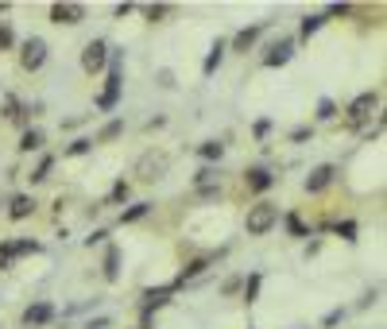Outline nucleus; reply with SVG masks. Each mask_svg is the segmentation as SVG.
<instances>
[{"label":"nucleus","instance_id":"5701e85b","mask_svg":"<svg viewBox=\"0 0 387 329\" xmlns=\"http://www.w3.org/2000/svg\"><path fill=\"white\" fill-rule=\"evenodd\" d=\"M198 155H202L205 163H213V159H221V155H225V144H217V140H209V144H202V147H198Z\"/></svg>","mask_w":387,"mask_h":329},{"label":"nucleus","instance_id":"f257e3e1","mask_svg":"<svg viewBox=\"0 0 387 329\" xmlns=\"http://www.w3.org/2000/svg\"><path fill=\"white\" fill-rule=\"evenodd\" d=\"M120 86H124V58L108 55V82H105V93L97 97V109H101V113L116 109V101H120Z\"/></svg>","mask_w":387,"mask_h":329},{"label":"nucleus","instance_id":"7c9ffc66","mask_svg":"<svg viewBox=\"0 0 387 329\" xmlns=\"http://www.w3.org/2000/svg\"><path fill=\"white\" fill-rule=\"evenodd\" d=\"M12 43H16V39H12V28L8 24H0V50H8Z\"/></svg>","mask_w":387,"mask_h":329},{"label":"nucleus","instance_id":"2eb2a0df","mask_svg":"<svg viewBox=\"0 0 387 329\" xmlns=\"http://www.w3.org/2000/svg\"><path fill=\"white\" fill-rule=\"evenodd\" d=\"M101 275H105L108 283L120 279V248H116V244H108V248H105V267H101Z\"/></svg>","mask_w":387,"mask_h":329},{"label":"nucleus","instance_id":"0eeeda50","mask_svg":"<svg viewBox=\"0 0 387 329\" xmlns=\"http://www.w3.org/2000/svg\"><path fill=\"white\" fill-rule=\"evenodd\" d=\"M47 321H55V306L50 302H31L23 310V326L28 329H39V326H47Z\"/></svg>","mask_w":387,"mask_h":329},{"label":"nucleus","instance_id":"9b49d317","mask_svg":"<svg viewBox=\"0 0 387 329\" xmlns=\"http://www.w3.org/2000/svg\"><path fill=\"white\" fill-rule=\"evenodd\" d=\"M333 163H321V167H314V171L306 174V194H321L329 182H333Z\"/></svg>","mask_w":387,"mask_h":329},{"label":"nucleus","instance_id":"9d476101","mask_svg":"<svg viewBox=\"0 0 387 329\" xmlns=\"http://www.w3.org/2000/svg\"><path fill=\"white\" fill-rule=\"evenodd\" d=\"M244 186H248L252 194H263L275 186V174L267 171V167H248V174H244Z\"/></svg>","mask_w":387,"mask_h":329},{"label":"nucleus","instance_id":"f3484780","mask_svg":"<svg viewBox=\"0 0 387 329\" xmlns=\"http://www.w3.org/2000/svg\"><path fill=\"white\" fill-rule=\"evenodd\" d=\"M205 267H209V260H190V263H186V267H182V271H178V279H174V283H171V287H182V283L198 279V275H202V271H205Z\"/></svg>","mask_w":387,"mask_h":329},{"label":"nucleus","instance_id":"4468645a","mask_svg":"<svg viewBox=\"0 0 387 329\" xmlns=\"http://www.w3.org/2000/svg\"><path fill=\"white\" fill-rule=\"evenodd\" d=\"M35 213V198H28V194H16L12 198V205H8V217L12 221H23V217H31Z\"/></svg>","mask_w":387,"mask_h":329},{"label":"nucleus","instance_id":"aec40b11","mask_svg":"<svg viewBox=\"0 0 387 329\" xmlns=\"http://www.w3.org/2000/svg\"><path fill=\"white\" fill-rule=\"evenodd\" d=\"M50 167H55V155H43V159L35 163V171H31L28 178H31V182H47V178H50Z\"/></svg>","mask_w":387,"mask_h":329},{"label":"nucleus","instance_id":"473e14b6","mask_svg":"<svg viewBox=\"0 0 387 329\" xmlns=\"http://www.w3.org/2000/svg\"><path fill=\"white\" fill-rule=\"evenodd\" d=\"M167 12H171L167 4H151V8H147V19H163Z\"/></svg>","mask_w":387,"mask_h":329},{"label":"nucleus","instance_id":"ea45409f","mask_svg":"<svg viewBox=\"0 0 387 329\" xmlns=\"http://www.w3.org/2000/svg\"><path fill=\"white\" fill-rule=\"evenodd\" d=\"M348 12H352L348 4H333V8H329V16H348Z\"/></svg>","mask_w":387,"mask_h":329},{"label":"nucleus","instance_id":"f8f14e48","mask_svg":"<svg viewBox=\"0 0 387 329\" xmlns=\"http://www.w3.org/2000/svg\"><path fill=\"white\" fill-rule=\"evenodd\" d=\"M263 28H267V24H252V28H240L236 35H232V50H240V55H248V50L256 47V39L263 35Z\"/></svg>","mask_w":387,"mask_h":329},{"label":"nucleus","instance_id":"7ed1b4c3","mask_svg":"<svg viewBox=\"0 0 387 329\" xmlns=\"http://www.w3.org/2000/svg\"><path fill=\"white\" fill-rule=\"evenodd\" d=\"M43 62H47V39L31 35L23 47H19V66L28 70V74H35V70H43Z\"/></svg>","mask_w":387,"mask_h":329},{"label":"nucleus","instance_id":"c85d7f7f","mask_svg":"<svg viewBox=\"0 0 387 329\" xmlns=\"http://www.w3.org/2000/svg\"><path fill=\"white\" fill-rule=\"evenodd\" d=\"M333 116H337V105H333L329 97H321L318 101V120H333Z\"/></svg>","mask_w":387,"mask_h":329},{"label":"nucleus","instance_id":"a19ab883","mask_svg":"<svg viewBox=\"0 0 387 329\" xmlns=\"http://www.w3.org/2000/svg\"><path fill=\"white\" fill-rule=\"evenodd\" d=\"M140 329H147V326H140Z\"/></svg>","mask_w":387,"mask_h":329},{"label":"nucleus","instance_id":"b1692460","mask_svg":"<svg viewBox=\"0 0 387 329\" xmlns=\"http://www.w3.org/2000/svg\"><path fill=\"white\" fill-rule=\"evenodd\" d=\"M128 194H132V186L120 178V182L113 186V194H108V205H120V202H128Z\"/></svg>","mask_w":387,"mask_h":329},{"label":"nucleus","instance_id":"2f4dec72","mask_svg":"<svg viewBox=\"0 0 387 329\" xmlns=\"http://www.w3.org/2000/svg\"><path fill=\"white\" fill-rule=\"evenodd\" d=\"M89 147H93V140H74V144H70V155H86Z\"/></svg>","mask_w":387,"mask_h":329},{"label":"nucleus","instance_id":"dca6fc26","mask_svg":"<svg viewBox=\"0 0 387 329\" xmlns=\"http://www.w3.org/2000/svg\"><path fill=\"white\" fill-rule=\"evenodd\" d=\"M221 58H225V43L217 39V43L209 47V55H205V62H202V74H205V77H209V74H217V66H221Z\"/></svg>","mask_w":387,"mask_h":329},{"label":"nucleus","instance_id":"4be33fe9","mask_svg":"<svg viewBox=\"0 0 387 329\" xmlns=\"http://www.w3.org/2000/svg\"><path fill=\"white\" fill-rule=\"evenodd\" d=\"M147 213H151V202H135L132 209L120 213V225H132V221H140V217H147Z\"/></svg>","mask_w":387,"mask_h":329},{"label":"nucleus","instance_id":"a211bd4d","mask_svg":"<svg viewBox=\"0 0 387 329\" xmlns=\"http://www.w3.org/2000/svg\"><path fill=\"white\" fill-rule=\"evenodd\" d=\"M124 135V120H108L101 132H97V144H113V140H120Z\"/></svg>","mask_w":387,"mask_h":329},{"label":"nucleus","instance_id":"72a5a7b5","mask_svg":"<svg viewBox=\"0 0 387 329\" xmlns=\"http://www.w3.org/2000/svg\"><path fill=\"white\" fill-rule=\"evenodd\" d=\"M341 318H345V310H329V314H325V321H321V326L329 329V326H337Z\"/></svg>","mask_w":387,"mask_h":329},{"label":"nucleus","instance_id":"393cba45","mask_svg":"<svg viewBox=\"0 0 387 329\" xmlns=\"http://www.w3.org/2000/svg\"><path fill=\"white\" fill-rule=\"evenodd\" d=\"M287 232H290V236H310V229L302 225L299 213H287Z\"/></svg>","mask_w":387,"mask_h":329},{"label":"nucleus","instance_id":"e433bc0d","mask_svg":"<svg viewBox=\"0 0 387 329\" xmlns=\"http://www.w3.org/2000/svg\"><path fill=\"white\" fill-rule=\"evenodd\" d=\"M290 140H294V144H302V140H310V128H294V132H290Z\"/></svg>","mask_w":387,"mask_h":329},{"label":"nucleus","instance_id":"a878e982","mask_svg":"<svg viewBox=\"0 0 387 329\" xmlns=\"http://www.w3.org/2000/svg\"><path fill=\"white\" fill-rule=\"evenodd\" d=\"M12 248H16V256H35L43 244H39V241H12Z\"/></svg>","mask_w":387,"mask_h":329},{"label":"nucleus","instance_id":"cd10ccee","mask_svg":"<svg viewBox=\"0 0 387 329\" xmlns=\"http://www.w3.org/2000/svg\"><path fill=\"white\" fill-rule=\"evenodd\" d=\"M260 275H248V283H244V302H256V294H260Z\"/></svg>","mask_w":387,"mask_h":329},{"label":"nucleus","instance_id":"6ab92c4d","mask_svg":"<svg viewBox=\"0 0 387 329\" xmlns=\"http://www.w3.org/2000/svg\"><path fill=\"white\" fill-rule=\"evenodd\" d=\"M43 147V132L39 128H23V135H19V151H39Z\"/></svg>","mask_w":387,"mask_h":329},{"label":"nucleus","instance_id":"39448f33","mask_svg":"<svg viewBox=\"0 0 387 329\" xmlns=\"http://www.w3.org/2000/svg\"><path fill=\"white\" fill-rule=\"evenodd\" d=\"M167 167H171V159H167L163 151H147L140 163H135V174L144 178V182H155V178H163Z\"/></svg>","mask_w":387,"mask_h":329},{"label":"nucleus","instance_id":"c756f323","mask_svg":"<svg viewBox=\"0 0 387 329\" xmlns=\"http://www.w3.org/2000/svg\"><path fill=\"white\" fill-rule=\"evenodd\" d=\"M12 260H16V248H12V241H4L0 244V271L12 267Z\"/></svg>","mask_w":387,"mask_h":329},{"label":"nucleus","instance_id":"412c9836","mask_svg":"<svg viewBox=\"0 0 387 329\" xmlns=\"http://www.w3.org/2000/svg\"><path fill=\"white\" fill-rule=\"evenodd\" d=\"M321 24H325V16H321V12H314V16H306V19H302V28H299V35H302V39H310V35H318V31H321Z\"/></svg>","mask_w":387,"mask_h":329},{"label":"nucleus","instance_id":"423d86ee","mask_svg":"<svg viewBox=\"0 0 387 329\" xmlns=\"http://www.w3.org/2000/svg\"><path fill=\"white\" fill-rule=\"evenodd\" d=\"M82 19H86V8H82V4H74V0H66V4H55V8H50V24H58V28H62V24H66V28H74V24H82Z\"/></svg>","mask_w":387,"mask_h":329},{"label":"nucleus","instance_id":"f03ea898","mask_svg":"<svg viewBox=\"0 0 387 329\" xmlns=\"http://www.w3.org/2000/svg\"><path fill=\"white\" fill-rule=\"evenodd\" d=\"M275 225H279V205H271V202L252 205L248 217H244V229H248V236H267Z\"/></svg>","mask_w":387,"mask_h":329},{"label":"nucleus","instance_id":"bb28decb","mask_svg":"<svg viewBox=\"0 0 387 329\" xmlns=\"http://www.w3.org/2000/svg\"><path fill=\"white\" fill-rule=\"evenodd\" d=\"M333 229H337L341 241H357V221H337Z\"/></svg>","mask_w":387,"mask_h":329},{"label":"nucleus","instance_id":"1a4fd4ad","mask_svg":"<svg viewBox=\"0 0 387 329\" xmlns=\"http://www.w3.org/2000/svg\"><path fill=\"white\" fill-rule=\"evenodd\" d=\"M290 55H294V39H279V43H271V47H267L263 66H287Z\"/></svg>","mask_w":387,"mask_h":329},{"label":"nucleus","instance_id":"4c0bfd02","mask_svg":"<svg viewBox=\"0 0 387 329\" xmlns=\"http://www.w3.org/2000/svg\"><path fill=\"white\" fill-rule=\"evenodd\" d=\"M105 236H108V232H105V229H93V236H89V241H86V244H89V248H93V244H101V241H105Z\"/></svg>","mask_w":387,"mask_h":329},{"label":"nucleus","instance_id":"58836bf2","mask_svg":"<svg viewBox=\"0 0 387 329\" xmlns=\"http://www.w3.org/2000/svg\"><path fill=\"white\" fill-rule=\"evenodd\" d=\"M271 132V120H256V135H260V140H263V135H267Z\"/></svg>","mask_w":387,"mask_h":329},{"label":"nucleus","instance_id":"20e7f679","mask_svg":"<svg viewBox=\"0 0 387 329\" xmlns=\"http://www.w3.org/2000/svg\"><path fill=\"white\" fill-rule=\"evenodd\" d=\"M108 66V43L105 39H89L86 50H82V70L86 74H97V70Z\"/></svg>","mask_w":387,"mask_h":329},{"label":"nucleus","instance_id":"c9c22d12","mask_svg":"<svg viewBox=\"0 0 387 329\" xmlns=\"http://www.w3.org/2000/svg\"><path fill=\"white\" fill-rule=\"evenodd\" d=\"M159 86H163V89L174 86V74H171V70H159Z\"/></svg>","mask_w":387,"mask_h":329},{"label":"nucleus","instance_id":"6e6552de","mask_svg":"<svg viewBox=\"0 0 387 329\" xmlns=\"http://www.w3.org/2000/svg\"><path fill=\"white\" fill-rule=\"evenodd\" d=\"M376 109H379V93H376V89H368V93H360L357 101L348 105V116H352V120H368Z\"/></svg>","mask_w":387,"mask_h":329},{"label":"nucleus","instance_id":"f704fd0d","mask_svg":"<svg viewBox=\"0 0 387 329\" xmlns=\"http://www.w3.org/2000/svg\"><path fill=\"white\" fill-rule=\"evenodd\" d=\"M86 329H113V321H108V318H89Z\"/></svg>","mask_w":387,"mask_h":329},{"label":"nucleus","instance_id":"ddd939ff","mask_svg":"<svg viewBox=\"0 0 387 329\" xmlns=\"http://www.w3.org/2000/svg\"><path fill=\"white\" fill-rule=\"evenodd\" d=\"M171 294H174V287H151L144 294V326H147V318H151V310H159V306H167L171 302Z\"/></svg>","mask_w":387,"mask_h":329}]
</instances>
